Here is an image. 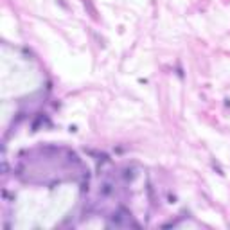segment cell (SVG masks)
<instances>
[{"mask_svg": "<svg viewBox=\"0 0 230 230\" xmlns=\"http://www.w3.org/2000/svg\"><path fill=\"white\" fill-rule=\"evenodd\" d=\"M113 190H115V187H113L111 182H103L101 187H99V194H101V196H110Z\"/></svg>", "mask_w": 230, "mask_h": 230, "instance_id": "cell-1", "label": "cell"}, {"mask_svg": "<svg viewBox=\"0 0 230 230\" xmlns=\"http://www.w3.org/2000/svg\"><path fill=\"white\" fill-rule=\"evenodd\" d=\"M124 180H133V178H135V173H133V169H130V167H128V169H124Z\"/></svg>", "mask_w": 230, "mask_h": 230, "instance_id": "cell-2", "label": "cell"}]
</instances>
